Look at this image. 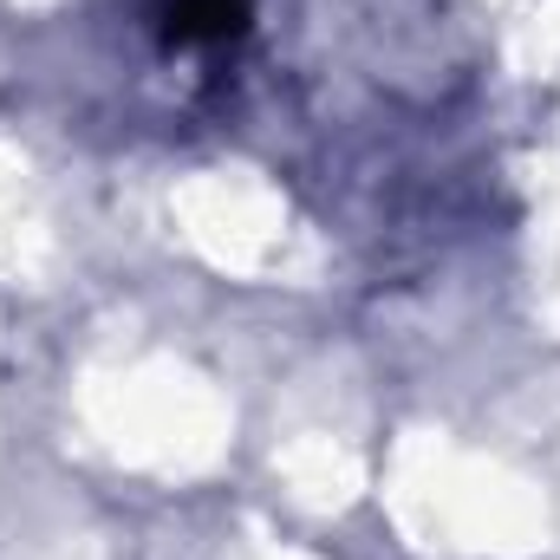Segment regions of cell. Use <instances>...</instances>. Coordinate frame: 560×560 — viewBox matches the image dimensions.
<instances>
[{
  "label": "cell",
  "mask_w": 560,
  "mask_h": 560,
  "mask_svg": "<svg viewBox=\"0 0 560 560\" xmlns=\"http://www.w3.org/2000/svg\"><path fill=\"white\" fill-rule=\"evenodd\" d=\"M248 26V0H156V33L170 46H222Z\"/></svg>",
  "instance_id": "1"
}]
</instances>
